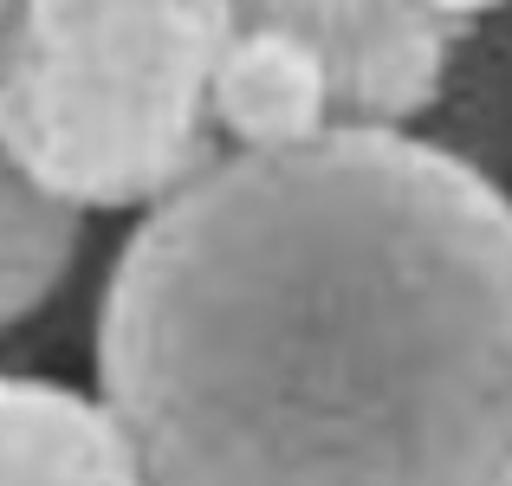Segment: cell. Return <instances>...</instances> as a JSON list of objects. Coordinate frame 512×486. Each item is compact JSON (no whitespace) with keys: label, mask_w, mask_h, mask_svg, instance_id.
Listing matches in <instances>:
<instances>
[{"label":"cell","mask_w":512,"mask_h":486,"mask_svg":"<svg viewBox=\"0 0 512 486\" xmlns=\"http://www.w3.org/2000/svg\"><path fill=\"white\" fill-rule=\"evenodd\" d=\"M143 486H512V188L428 130L221 150L91 324Z\"/></svg>","instance_id":"1"},{"label":"cell","mask_w":512,"mask_h":486,"mask_svg":"<svg viewBox=\"0 0 512 486\" xmlns=\"http://www.w3.org/2000/svg\"><path fill=\"white\" fill-rule=\"evenodd\" d=\"M234 0H13L0 20V137L39 188L143 214L221 156L208 72Z\"/></svg>","instance_id":"2"},{"label":"cell","mask_w":512,"mask_h":486,"mask_svg":"<svg viewBox=\"0 0 512 486\" xmlns=\"http://www.w3.org/2000/svg\"><path fill=\"white\" fill-rule=\"evenodd\" d=\"M234 20L299 33L325 59L344 124L422 130L454 65L461 26L428 0H234Z\"/></svg>","instance_id":"3"},{"label":"cell","mask_w":512,"mask_h":486,"mask_svg":"<svg viewBox=\"0 0 512 486\" xmlns=\"http://www.w3.org/2000/svg\"><path fill=\"white\" fill-rule=\"evenodd\" d=\"M208 124L221 150H292L344 117L325 59L299 33L266 20H234L208 72Z\"/></svg>","instance_id":"4"},{"label":"cell","mask_w":512,"mask_h":486,"mask_svg":"<svg viewBox=\"0 0 512 486\" xmlns=\"http://www.w3.org/2000/svg\"><path fill=\"white\" fill-rule=\"evenodd\" d=\"M0 486H143V467L98 383L0 370Z\"/></svg>","instance_id":"5"},{"label":"cell","mask_w":512,"mask_h":486,"mask_svg":"<svg viewBox=\"0 0 512 486\" xmlns=\"http://www.w3.org/2000/svg\"><path fill=\"white\" fill-rule=\"evenodd\" d=\"M85 253V214L26 175L0 137V337L39 318Z\"/></svg>","instance_id":"6"},{"label":"cell","mask_w":512,"mask_h":486,"mask_svg":"<svg viewBox=\"0 0 512 486\" xmlns=\"http://www.w3.org/2000/svg\"><path fill=\"white\" fill-rule=\"evenodd\" d=\"M428 7L441 13V20H454V26H467V20H487V13H506L512 0H428Z\"/></svg>","instance_id":"7"},{"label":"cell","mask_w":512,"mask_h":486,"mask_svg":"<svg viewBox=\"0 0 512 486\" xmlns=\"http://www.w3.org/2000/svg\"><path fill=\"white\" fill-rule=\"evenodd\" d=\"M7 7H13V0H0V20H7Z\"/></svg>","instance_id":"8"}]
</instances>
